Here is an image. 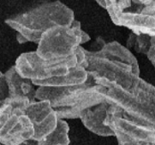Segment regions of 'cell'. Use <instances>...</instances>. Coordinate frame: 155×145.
Listing matches in <instances>:
<instances>
[{
	"label": "cell",
	"mask_w": 155,
	"mask_h": 145,
	"mask_svg": "<svg viewBox=\"0 0 155 145\" xmlns=\"http://www.w3.org/2000/svg\"><path fill=\"white\" fill-rule=\"evenodd\" d=\"M0 145H1V144H0Z\"/></svg>",
	"instance_id": "cell-21"
},
{
	"label": "cell",
	"mask_w": 155,
	"mask_h": 145,
	"mask_svg": "<svg viewBox=\"0 0 155 145\" xmlns=\"http://www.w3.org/2000/svg\"><path fill=\"white\" fill-rule=\"evenodd\" d=\"M76 66L79 65L75 51L72 55L60 60H43L35 51H30L21 54L14 67L21 77L32 81H42L65 75Z\"/></svg>",
	"instance_id": "cell-6"
},
{
	"label": "cell",
	"mask_w": 155,
	"mask_h": 145,
	"mask_svg": "<svg viewBox=\"0 0 155 145\" xmlns=\"http://www.w3.org/2000/svg\"><path fill=\"white\" fill-rule=\"evenodd\" d=\"M96 84L106 88L105 101L123 116L142 125L155 126V88L141 79L138 85L127 90L107 80H95Z\"/></svg>",
	"instance_id": "cell-4"
},
{
	"label": "cell",
	"mask_w": 155,
	"mask_h": 145,
	"mask_svg": "<svg viewBox=\"0 0 155 145\" xmlns=\"http://www.w3.org/2000/svg\"><path fill=\"white\" fill-rule=\"evenodd\" d=\"M34 136V127L25 113L13 109L10 117L0 127V144L20 145Z\"/></svg>",
	"instance_id": "cell-11"
},
{
	"label": "cell",
	"mask_w": 155,
	"mask_h": 145,
	"mask_svg": "<svg viewBox=\"0 0 155 145\" xmlns=\"http://www.w3.org/2000/svg\"><path fill=\"white\" fill-rule=\"evenodd\" d=\"M155 2L143 4L133 0L129 5L119 9L108 10L112 22L117 26L124 27L134 34L155 35Z\"/></svg>",
	"instance_id": "cell-7"
},
{
	"label": "cell",
	"mask_w": 155,
	"mask_h": 145,
	"mask_svg": "<svg viewBox=\"0 0 155 145\" xmlns=\"http://www.w3.org/2000/svg\"><path fill=\"white\" fill-rule=\"evenodd\" d=\"M84 84L75 86H40L35 99L50 102L60 120L80 119L87 109L105 101L106 88L96 84L89 74Z\"/></svg>",
	"instance_id": "cell-2"
},
{
	"label": "cell",
	"mask_w": 155,
	"mask_h": 145,
	"mask_svg": "<svg viewBox=\"0 0 155 145\" xmlns=\"http://www.w3.org/2000/svg\"><path fill=\"white\" fill-rule=\"evenodd\" d=\"M140 2L143 3V4H149L152 2H155V0H139Z\"/></svg>",
	"instance_id": "cell-20"
},
{
	"label": "cell",
	"mask_w": 155,
	"mask_h": 145,
	"mask_svg": "<svg viewBox=\"0 0 155 145\" xmlns=\"http://www.w3.org/2000/svg\"><path fill=\"white\" fill-rule=\"evenodd\" d=\"M74 11L60 1L43 2L5 20L16 32L19 44H38L45 31L57 26H69L75 20Z\"/></svg>",
	"instance_id": "cell-3"
},
{
	"label": "cell",
	"mask_w": 155,
	"mask_h": 145,
	"mask_svg": "<svg viewBox=\"0 0 155 145\" xmlns=\"http://www.w3.org/2000/svg\"><path fill=\"white\" fill-rule=\"evenodd\" d=\"M155 45V37L147 34L131 33L127 40V48L134 49L137 53L147 55L152 45Z\"/></svg>",
	"instance_id": "cell-15"
},
{
	"label": "cell",
	"mask_w": 155,
	"mask_h": 145,
	"mask_svg": "<svg viewBox=\"0 0 155 145\" xmlns=\"http://www.w3.org/2000/svg\"><path fill=\"white\" fill-rule=\"evenodd\" d=\"M105 124L112 131L118 145H155V126L128 119L113 106H109Z\"/></svg>",
	"instance_id": "cell-8"
},
{
	"label": "cell",
	"mask_w": 155,
	"mask_h": 145,
	"mask_svg": "<svg viewBox=\"0 0 155 145\" xmlns=\"http://www.w3.org/2000/svg\"><path fill=\"white\" fill-rule=\"evenodd\" d=\"M70 125L65 120L58 119L55 130L39 141V145H70Z\"/></svg>",
	"instance_id": "cell-14"
},
{
	"label": "cell",
	"mask_w": 155,
	"mask_h": 145,
	"mask_svg": "<svg viewBox=\"0 0 155 145\" xmlns=\"http://www.w3.org/2000/svg\"><path fill=\"white\" fill-rule=\"evenodd\" d=\"M12 106L7 98L0 100V127L12 114Z\"/></svg>",
	"instance_id": "cell-16"
},
{
	"label": "cell",
	"mask_w": 155,
	"mask_h": 145,
	"mask_svg": "<svg viewBox=\"0 0 155 145\" xmlns=\"http://www.w3.org/2000/svg\"><path fill=\"white\" fill-rule=\"evenodd\" d=\"M5 79L7 85V99L13 109L21 110L25 113V109L35 99V85L32 80L21 77L12 66L5 72Z\"/></svg>",
	"instance_id": "cell-9"
},
{
	"label": "cell",
	"mask_w": 155,
	"mask_h": 145,
	"mask_svg": "<svg viewBox=\"0 0 155 145\" xmlns=\"http://www.w3.org/2000/svg\"><path fill=\"white\" fill-rule=\"evenodd\" d=\"M85 68L95 80H105L132 90L140 83V67L134 54L120 43H103L100 50L84 49Z\"/></svg>",
	"instance_id": "cell-1"
},
{
	"label": "cell",
	"mask_w": 155,
	"mask_h": 145,
	"mask_svg": "<svg viewBox=\"0 0 155 145\" xmlns=\"http://www.w3.org/2000/svg\"><path fill=\"white\" fill-rule=\"evenodd\" d=\"M110 104L105 101L98 105L87 109L81 115L83 125L91 132L101 137H113V132L105 124L107 110Z\"/></svg>",
	"instance_id": "cell-12"
},
{
	"label": "cell",
	"mask_w": 155,
	"mask_h": 145,
	"mask_svg": "<svg viewBox=\"0 0 155 145\" xmlns=\"http://www.w3.org/2000/svg\"><path fill=\"white\" fill-rule=\"evenodd\" d=\"M25 115L34 127V138L40 141L55 130L58 124V115L50 102L35 100L25 109Z\"/></svg>",
	"instance_id": "cell-10"
},
{
	"label": "cell",
	"mask_w": 155,
	"mask_h": 145,
	"mask_svg": "<svg viewBox=\"0 0 155 145\" xmlns=\"http://www.w3.org/2000/svg\"><path fill=\"white\" fill-rule=\"evenodd\" d=\"M7 95H8V90L5 82V74L0 71V100L6 98Z\"/></svg>",
	"instance_id": "cell-17"
},
{
	"label": "cell",
	"mask_w": 155,
	"mask_h": 145,
	"mask_svg": "<svg viewBox=\"0 0 155 145\" xmlns=\"http://www.w3.org/2000/svg\"><path fill=\"white\" fill-rule=\"evenodd\" d=\"M89 40L90 36L81 29L80 21L75 20L71 25L57 26L45 31L37 44L35 53L43 60L65 59Z\"/></svg>",
	"instance_id": "cell-5"
},
{
	"label": "cell",
	"mask_w": 155,
	"mask_h": 145,
	"mask_svg": "<svg viewBox=\"0 0 155 145\" xmlns=\"http://www.w3.org/2000/svg\"><path fill=\"white\" fill-rule=\"evenodd\" d=\"M20 145H39V141H37L33 137V138H30V139H28V140L24 141Z\"/></svg>",
	"instance_id": "cell-18"
},
{
	"label": "cell",
	"mask_w": 155,
	"mask_h": 145,
	"mask_svg": "<svg viewBox=\"0 0 155 145\" xmlns=\"http://www.w3.org/2000/svg\"><path fill=\"white\" fill-rule=\"evenodd\" d=\"M115 0H104V2H105V5H104V9H106L107 8V6H109L110 4H112L113 2H114Z\"/></svg>",
	"instance_id": "cell-19"
},
{
	"label": "cell",
	"mask_w": 155,
	"mask_h": 145,
	"mask_svg": "<svg viewBox=\"0 0 155 145\" xmlns=\"http://www.w3.org/2000/svg\"><path fill=\"white\" fill-rule=\"evenodd\" d=\"M87 72L83 66H76L71 68L70 72L65 75L51 78L49 80L42 81H32L35 86H57V87H66L75 86L84 84L87 80Z\"/></svg>",
	"instance_id": "cell-13"
}]
</instances>
